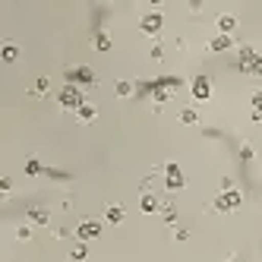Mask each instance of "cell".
Instances as JSON below:
<instances>
[{
    "instance_id": "obj_1",
    "label": "cell",
    "mask_w": 262,
    "mask_h": 262,
    "mask_svg": "<svg viewBox=\"0 0 262 262\" xmlns=\"http://www.w3.org/2000/svg\"><path fill=\"white\" fill-rule=\"evenodd\" d=\"M237 70L247 73V76H262V54H256L253 48H243L240 60H237Z\"/></svg>"
},
{
    "instance_id": "obj_2",
    "label": "cell",
    "mask_w": 262,
    "mask_h": 262,
    "mask_svg": "<svg viewBox=\"0 0 262 262\" xmlns=\"http://www.w3.org/2000/svg\"><path fill=\"white\" fill-rule=\"evenodd\" d=\"M240 202H243V196L234 190V186H224V190L218 193V199H215V212H221V215L237 212V209H240Z\"/></svg>"
},
{
    "instance_id": "obj_3",
    "label": "cell",
    "mask_w": 262,
    "mask_h": 262,
    "mask_svg": "<svg viewBox=\"0 0 262 262\" xmlns=\"http://www.w3.org/2000/svg\"><path fill=\"white\" fill-rule=\"evenodd\" d=\"M57 101H60V107H67V111H79V107L85 104L79 85H63V89H60V95H57Z\"/></svg>"
},
{
    "instance_id": "obj_4",
    "label": "cell",
    "mask_w": 262,
    "mask_h": 262,
    "mask_svg": "<svg viewBox=\"0 0 262 262\" xmlns=\"http://www.w3.org/2000/svg\"><path fill=\"white\" fill-rule=\"evenodd\" d=\"M164 186H167L171 193H177V190H183V186H186L183 171H180L174 161H167V164H164Z\"/></svg>"
},
{
    "instance_id": "obj_5",
    "label": "cell",
    "mask_w": 262,
    "mask_h": 262,
    "mask_svg": "<svg viewBox=\"0 0 262 262\" xmlns=\"http://www.w3.org/2000/svg\"><path fill=\"white\" fill-rule=\"evenodd\" d=\"M67 79L70 85H95V73H92L89 67H76V70H67Z\"/></svg>"
},
{
    "instance_id": "obj_6",
    "label": "cell",
    "mask_w": 262,
    "mask_h": 262,
    "mask_svg": "<svg viewBox=\"0 0 262 262\" xmlns=\"http://www.w3.org/2000/svg\"><path fill=\"white\" fill-rule=\"evenodd\" d=\"M161 26H164V16H161V13H155V10H152V13H145L142 19H139V29H142L145 35H158V32H161Z\"/></svg>"
},
{
    "instance_id": "obj_7",
    "label": "cell",
    "mask_w": 262,
    "mask_h": 262,
    "mask_svg": "<svg viewBox=\"0 0 262 262\" xmlns=\"http://www.w3.org/2000/svg\"><path fill=\"white\" fill-rule=\"evenodd\" d=\"M190 92H193L196 101H205V98L212 95V79H209V76H196L193 85H190Z\"/></svg>"
},
{
    "instance_id": "obj_8",
    "label": "cell",
    "mask_w": 262,
    "mask_h": 262,
    "mask_svg": "<svg viewBox=\"0 0 262 262\" xmlns=\"http://www.w3.org/2000/svg\"><path fill=\"white\" fill-rule=\"evenodd\" d=\"M76 237L85 243V240H95V237H101V221H82L79 228H76Z\"/></svg>"
},
{
    "instance_id": "obj_9",
    "label": "cell",
    "mask_w": 262,
    "mask_h": 262,
    "mask_svg": "<svg viewBox=\"0 0 262 262\" xmlns=\"http://www.w3.org/2000/svg\"><path fill=\"white\" fill-rule=\"evenodd\" d=\"M231 45H234L231 35H218V38H212V41H209V51H212V54H221V51H228Z\"/></svg>"
},
{
    "instance_id": "obj_10",
    "label": "cell",
    "mask_w": 262,
    "mask_h": 262,
    "mask_svg": "<svg viewBox=\"0 0 262 262\" xmlns=\"http://www.w3.org/2000/svg\"><path fill=\"white\" fill-rule=\"evenodd\" d=\"M234 29H237V16H231V13L218 16V32H221V35H231Z\"/></svg>"
},
{
    "instance_id": "obj_11",
    "label": "cell",
    "mask_w": 262,
    "mask_h": 262,
    "mask_svg": "<svg viewBox=\"0 0 262 262\" xmlns=\"http://www.w3.org/2000/svg\"><path fill=\"white\" fill-rule=\"evenodd\" d=\"M76 117H79L82 123H92V120L98 117V111H95V104H82V107L76 111Z\"/></svg>"
},
{
    "instance_id": "obj_12",
    "label": "cell",
    "mask_w": 262,
    "mask_h": 262,
    "mask_svg": "<svg viewBox=\"0 0 262 262\" xmlns=\"http://www.w3.org/2000/svg\"><path fill=\"white\" fill-rule=\"evenodd\" d=\"M104 218H107L111 224H120V221H123V205H107Z\"/></svg>"
},
{
    "instance_id": "obj_13",
    "label": "cell",
    "mask_w": 262,
    "mask_h": 262,
    "mask_svg": "<svg viewBox=\"0 0 262 262\" xmlns=\"http://www.w3.org/2000/svg\"><path fill=\"white\" fill-rule=\"evenodd\" d=\"M139 209H142L145 215H152V212H158V199L145 193V196H142V202H139Z\"/></svg>"
},
{
    "instance_id": "obj_14",
    "label": "cell",
    "mask_w": 262,
    "mask_h": 262,
    "mask_svg": "<svg viewBox=\"0 0 262 262\" xmlns=\"http://www.w3.org/2000/svg\"><path fill=\"white\" fill-rule=\"evenodd\" d=\"M180 123H186V126H193V123H199V114H196L193 107H183V111H180Z\"/></svg>"
},
{
    "instance_id": "obj_15",
    "label": "cell",
    "mask_w": 262,
    "mask_h": 262,
    "mask_svg": "<svg viewBox=\"0 0 262 262\" xmlns=\"http://www.w3.org/2000/svg\"><path fill=\"white\" fill-rule=\"evenodd\" d=\"M0 54H4L7 63H13L16 57H19V48H16V45H4V51H0Z\"/></svg>"
},
{
    "instance_id": "obj_16",
    "label": "cell",
    "mask_w": 262,
    "mask_h": 262,
    "mask_svg": "<svg viewBox=\"0 0 262 262\" xmlns=\"http://www.w3.org/2000/svg\"><path fill=\"white\" fill-rule=\"evenodd\" d=\"M95 48H98V51H111V38H107V32H98V35H95Z\"/></svg>"
},
{
    "instance_id": "obj_17",
    "label": "cell",
    "mask_w": 262,
    "mask_h": 262,
    "mask_svg": "<svg viewBox=\"0 0 262 262\" xmlns=\"http://www.w3.org/2000/svg\"><path fill=\"white\" fill-rule=\"evenodd\" d=\"M48 89H51V82L41 76V79H35V85H32V92H35V95H48Z\"/></svg>"
},
{
    "instance_id": "obj_18",
    "label": "cell",
    "mask_w": 262,
    "mask_h": 262,
    "mask_svg": "<svg viewBox=\"0 0 262 262\" xmlns=\"http://www.w3.org/2000/svg\"><path fill=\"white\" fill-rule=\"evenodd\" d=\"M117 95H120V98H129V95H133V82L120 79V82H117Z\"/></svg>"
},
{
    "instance_id": "obj_19",
    "label": "cell",
    "mask_w": 262,
    "mask_h": 262,
    "mask_svg": "<svg viewBox=\"0 0 262 262\" xmlns=\"http://www.w3.org/2000/svg\"><path fill=\"white\" fill-rule=\"evenodd\" d=\"M29 215H32V221H35V224H48V212H45V209H38V205H35Z\"/></svg>"
},
{
    "instance_id": "obj_20",
    "label": "cell",
    "mask_w": 262,
    "mask_h": 262,
    "mask_svg": "<svg viewBox=\"0 0 262 262\" xmlns=\"http://www.w3.org/2000/svg\"><path fill=\"white\" fill-rule=\"evenodd\" d=\"M26 174H41V161L38 158H29L26 161Z\"/></svg>"
},
{
    "instance_id": "obj_21",
    "label": "cell",
    "mask_w": 262,
    "mask_h": 262,
    "mask_svg": "<svg viewBox=\"0 0 262 262\" xmlns=\"http://www.w3.org/2000/svg\"><path fill=\"white\" fill-rule=\"evenodd\" d=\"M253 107H256V120H262V92H256V95H253Z\"/></svg>"
},
{
    "instance_id": "obj_22",
    "label": "cell",
    "mask_w": 262,
    "mask_h": 262,
    "mask_svg": "<svg viewBox=\"0 0 262 262\" xmlns=\"http://www.w3.org/2000/svg\"><path fill=\"white\" fill-rule=\"evenodd\" d=\"M89 253H85V247H76V250H73V262H82Z\"/></svg>"
},
{
    "instance_id": "obj_23",
    "label": "cell",
    "mask_w": 262,
    "mask_h": 262,
    "mask_svg": "<svg viewBox=\"0 0 262 262\" xmlns=\"http://www.w3.org/2000/svg\"><path fill=\"white\" fill-rule=\"evenodd\" d=\"M240 158H243V161H250V158H253V148H250V145H243V148H240Z\"/></svg>"
},
{
    "instance_id": "obj_24",
    "label": "cell",
    "mask_w": 262,
    "mask_h": 262,
    "mask_svg": "<svg viewBox=\"0 0 262 262\" xmlns=\"http://www.w3.org/2000/svg\"><path fill=\"white\" fill-rule=\"evenodd\" d=\"M16 237H19V240H32V231L29 228H19V231H16Z\"/></svg>"
},
{
    "instance_id": "obj_25",
    "label": "cell",
    "mask_w": 262,
    "mask_h": 262,
    "mask_svg": "<svg viewBox=\"0 0 262 262\" xmlns=\"http://www.w3.org/2000/svg\"><path fill=\"white\" fill-rule=\"evenodd\" d=\"M10 186H13V180H10V177L0 180V190H4V193H10Z\"/></svg>"
}]
</instances>
